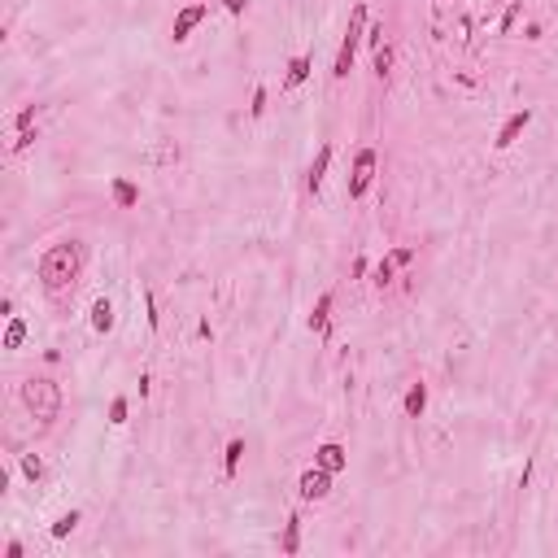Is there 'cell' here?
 <instances>
[{
  "mask_svg": "<svg viewBox=\"0 0 558 558\" xmlns=\"http://www.w3.org/2000/svg\"><path fill=\"white\" fill-rule=\"evenodd\" d=\"M79 271H83V249L74 240H61V244H48L44 257H40V284L53 301H65L79 284Z\"/></svg>",
  "mask_w": 558,
  "mask_h": 558,
  "instance_id": "cell-1",
  "label": "cell"
},
{
  "mask_svg": "<svg viewBox=\"0 0 558 558\" xmlns=\"http://www.w3.org/2000/svg\"><path fill=\"white\" fill-rule=\"evenodd\" d=\"M18 397H22V406L31 410L35 423H53L61 415V384L48 380V375H31V380H22Z\"/></svg>",
  "mask_w": 558,
  "mask_h": 558,
  "instance_id": "cell-2",
  "label": "cell"
},
{
  "mask_svg": "<svg viewBox=\"0 0 558 558\" xmlns=\"http://www.w3.org/2000/svg\"><path fill=\"white\" fill-rule=\"evenodd\" d=\"M362 40H367V5H353L349 26H344V40H340V53H336V65H332V79H349L353 53H358V44H362Z\"/></svg>",
  "mask_w": 558,
  "mask_h": 558,
  "instance_id": "cell-3",
  "label": "cell"
},
{
  "mask_svg": "<svg viewBox=\"0 0 558 558\" xmlns=\"http://www.w3.org/2000/svg\"><path fill=\"white\" fill-rule=\"evenodd\" d=\"M375 170H380V153H375V149H358V153H353L349 184H344L349 201H362V196L371 192V184H375Z\"/></svg>",
  "mask_w": 558,
  "mask_h": 558,
  "instance_id": "cell-4",
  "label": "cell"
},
{
  "mask_svg": "<svg viewBox=\"0 0 558 558\" xmlns=\"http://www.w3.org/2000/svg\"><path fill=\"white\" fill-rule=\"evenodd\" d=\"M297 493H301V502H323L327 493H332V471H323L319 463L305 467L301 480H297Z\"/></svg>",
  "mask_w": 558,
  "mask_h": 558,
  "instance_id": "cell-5",
  "label": "cell"
},
{
  "mask_svg": "<svg viewBox=\"0 0 558 558\" xmlns=\"http://www.w3.org/2000/svg\"><path fill=\"white\" fill-rule=\"evenodd\" d=\"M532 127V109H515L511 118L502 122V131H497V140H493V149H511V144L523 136V131Z\"/></svg>",
  "mask_w": 558,
  "mask_h": 558,
  "instance_id": "cell-6",
  "label": "cell"
},
{
  "mask_svg": "<svg viewBox=\"0 0 558 558\" xmlns=\"http://www.w3.org/2000/svg\"><path fill=\"white\" fill-rule=\"evenodd\" d=\"M205 13H209L205 5H188V9H179V13H175V26H170V40H175V44H184V40L192 35V31L205 22Z\"/></svg>",
  "mask_w": 558,
  "mask_h": 558,
  "instance_id": "cell-7",
  "label": "cell"
},
{
  "mask_svg": "<svg viewBox=\"0 0 558 558\" xmlns=\"http://www.w3.org/2000/svg\"><path fill=\"white\" fill-rule=\"evenodd\" d=\"M314 463H319L323 471H332V475H340L344 467H349V449H344L340 440H323V445L314 449Z\"/></svg>",
  "mask_w": 558,
  "mask_h": 558,
  "instance_id": "cell-8",
  "label": "cell"
},
{
  "mask_svg": "<svg viewBox=\"0 0 558 558\" xmlns=\"http://www.w3.org/2000/svg\"><path fill=\"white\" fill-rule=\"evenodd\" d=\"M332 292H319V301H314V310H310V332H319L323 340H332Z\"/></svg>",
  "mask_w": 558,
  "mask_h": 558,
  "instance_id": "cell-9",
  "label": "cell"
},
{
  "mask_svg": "<svg viewBox=\"0 0 558 558\" xmlns=\"http://www.w3.org/2000/svg\"><path fill=\"white\" fill-rule=\"evenodd\" d=\"M327 166H332V144H319V153H314V161H310V175H305V188L310 192H323V179H327Z\"/></svg>",
  "mask_w": 558,
  "mask_h": 558,
  "instance_id": "cell-10",
  "label": "cell"
},
{
  "mask_svg": "<svg viewBox=\"0 0 558 558\" xmlns=\"http://www.w3.org/2000/svg\"><path fill=\"white\" fill-rule=\"evenodd\" d=\"M109 192H113V205H118V209H136L140 205V188L131 184V179H122V175L109 179Z\"/></svg>",
  "mask_w": 558,
  "mask_h": 558,
  "instance_id": "cell-11",
  "label": "cell"
},
{
  "mask_svg": "<svg viewBox=\"0 0 558 558\" xmlns=\"http://www.w3.org/2000/svg\"><path fill=\"white\" fill-rule=\"evenodd\" d=\"M401 410H406V419H423V410H428V384H423V380L410 384V388H406Z\"/></svg>",
  "mask_w": 558,
  "mask_h": 558,
  "instance_id": "cell-12",
  "label": "cell"
},
{
  "mask_svg": "<svg viewBox=\"0 0 558 558\" xmlns=\"http://www.w3.org/2000/svg\"><path fill=\"white\" fill-rule=\"evenodd\" d=\"M113 323H118V319H113V305H109L105 297H96V301H92V332H96V336H109Z\"/></svg>",
  "mask_w": 558,
  "mask_h": 558,
  "instance_id": "cell-13",
  "label": "cell"
},
{
  "mask_svg": "<svg viewBox=\"0 0 558 558\" xmlns=\"http://www.w3.org/2000/svg\"><path fill=\"white\" fill-rule=\"evenodd\" d=\"M279 550H284V554H297L301 550V515H288L284 536H279Z\"/></svg>",
  "mask_w": 558,
  "mask_h": 558,
  "instance_id": "cell-14",
  "label": "cell"
},
{
  "mask_svg": "<svg viewBox=\"0 0 558 558\" xmlns=\"http://www.w3.org/2000/svg\"><path fill=\"white\" fill-rule=\"evenodd\" d=\"M240 458H244V440H227V449H223V475L227 480H236V471H240Z\"/></svg>",
  "mask_w": 558,
  "mask_h": 558,
  "instance_id": "cell-15",
  "label": "cell"
},
{
  "mask_svg": "<svg viewBox=\"0 0 558 558\" xmlns=\"http://www.w3.org/2000/svg\"><path fill=\"white\" fill-rule=\"evenodd\" d=\"M310 65H314L310 57H292V61H288V79H284V88H288V92H292V88H301L305 79H310Z\"/></svg>",
  "mask_w": 558,
  "mask_h": 558,
  "instance_id": "cell-16",
  "label": "cell"
},
{
  "mask_svg": "<svg viewBox=\"0 0 558 558\" xmlns=\"http://www.w3.org/2000/svg\"><path fill=\"white\" fill-rule=\"evenodd\" d=\"M79 519H83L79 511H61V515L53 519V528H48V532H53V541H65V536H70V532L79 528Z\"/></svg>",
  "mask_w": 558,
  "mask_h": 558,
  "instance_id": "cell-17",
  "label": "cell"
},
{
  "mask_svg": "<svg viewBox=\"0 0 558 558\" xmlns=\"http://www.w3.org/2000/svg\"><path fill=\"white\" fill-rule=\"evenodd\" d=\"M22 340H26V323L18 314H9V327H5V349H22Z\"/></svg>",
  "mask_w": 558,
  "mask_h": 558,
  "instance_id": "cell-18",
  "label": "cell"
},
{
  "mask_svg": "<svg viewBox=\"0 0 558 558\" xmlns=\"http://www.w3.org/2000/svg\"><path fill=\"white\" fill-rule=\"evenodd\" d=\"M18 463H22V475H26L31 484L44 480V458H40V454H18Z\"/></svg>",
  "mask_w": 558,
  "mask_h": 558,
  "instance_id": "cell-19",
  "label": "cell"
},
{
  "mask_svg": "<svg viewBox=\"0 0 558 558\" xmlns=\"http://www.w3.org/2000/svg\"><path fill=\"white\" fill-rule=\"evenodd\" d=\"M392 271H397V262H392V257H384L380 266L371 271V284H375V288H388V284H392Z\"/></svg>",
  "mask_w": 558,
  "mask_h": 558,
  "instance_id": "cell-20",
  "label": "cell"
},
{
  "mask_svg": "<svg viewBox=\"0 0 558 558\" xmlns=\"http://www.w3.org/2000/svg\"><path fill=\"white\" fill-rule=\"evenodd\" d=\"M371 65H375V74L384 79V74L392 70V48H388V44H380V48H375V53H371Z\"/></svg>",
  "mask_w": 558,
  "mask_h": 558,
  "instance_id": "cell-21",
  "label": "cell"
},
{
  "mask_svg": "<svg viewBox=\"0 0 558 558\" xmlns=\"http://www.w3.org/2000/svg\"><path fill=\"white\" fill-rule=\"evenodd\" d=\"M127 415H131V401H127V397H113V401H109V423H113V428H122Z\"/></svg>",
  "mask_w": 558,
  "mask_h": 558,
  "instance_id": "cell-22",
  "label": "cell"
},
{
  "mask_svg": "<svg viewBox=\"0 0 558 558\" xmlns=\"http://www.w3.org/2000/svg\"><path fill=\"white\" fill-rule=\"evenodd\" d=\"M266 105H271V92L266 88H253V101H249V118H262V113H266Z\"/></svg>",
  "mask_w": 558,
  "mask_h": 558,
  "instance_id": "cell-23",
  "label": "cell"
},
{
  "mask_svg": "<svg viewBox=\"0 0 558 558\" xmlns=\"http://www.w3.org/2000/svg\"><path fill=\"white\" fill-rule=\"evenodd\" d=\"M144 319H149V327L157 332V323H161V314H157V297H153V288H144Z\"/></svg>",
  "mask_w": 558,
  "mask_h": 558,
  "instance_id": "cell-24",
  "label": "cell"
},
{
  "mask_svg": "<svg viewBox=\"0 0 558 558\" xmlns=\"http://www.w3.org/2000/svg\"><path fill=\"white\" fill-rule=\"evenodd\" d=\"M362 44H367L371 53H375V48L384 44V22H367V40H362Z\"/></svg>",
  "mask_w": 558,
  "mask_h": 558,
  "instance_id": "cell-25",
  "label": "cell"
},
{
  "mask_svg": "<svg viewBox=\"0 0 558 558\" xmlns=\"http://www.w3.org/2000/svg\"><path fill=\"white\" fill-rule=\"evenodd\" d=\"M35 113H40V105H26V109L18 113V118H13V127H18V131H26V127H35Z\"/></svg>",
  "mask_w": 558,
  "mask_h": 558,
  "instance_id": "cell-26",
  "label": "cell"
},
{
  "mask_svg": "<svg viewBox=\"0 0 558 558\" xmlns=\"http://www.w3.org/2000/svg\"><path fill=\"white\" fill-rule=\"evenodd\" d=\"M388 257H392V262H397V266H410V262H415V257H419V249H410V244H401V249H392Z\"/></svg>",
  "mask_w": 558,
  "mask_h": 558,
  "instance_id": "cell-27",
  "label": "cell"
},
{
  "mask_svg": "<svg viewBox=\"0 0 558 558\" xmlns=\"http://www.w3.org/2000/svg\"><path fill=\"white\" fill-rule=\"evenodd\" d=\"M31 144H35V127H26V131H18V140H13V153H26Z\"/></svg>",
  "mask_w": 558,
  "mask_h": 558,
  "instance_id": "cell-28",
  "label": "cell"
},
{
  "mask_svg": "<svg viewBox=\"0 0 558 558\" xmlns=\"http://www.w3.org/2000/svg\"><path fill=\"white\" fill-rule=\"evenodd\" d=\"M519 13H523V5H511V9H506V18H502V35H511V26L519 22Z\"/></svg>",
  "mask_w": 558,
  "mask_h": 558,
  "instance_id": "cell-29",
  "label": "cell"
},
{
  "mask_svg": "<svg viewBox=\"0 0 558 558\" xmlns=\"http://www.w3.org/2000/svg\"><path fill=\"white\" fill-rule=\"evenodd\" d=\"M223 9L232 13V18H244V9H249V0H223Z\"/></svg>",
  "mask_w": 558,
  "mask_h": 558,
  "instance_id": "cell-30",
  "label": "cell"
},
{
  "mask_svg": "<svg viewBox=\"0 0 558 558\" xmlns=\"http://www.w3.org/2000/svg\"><path fill=\"white\" fill-rule=\"evenodd\" d=\"M541 35H545V31H541V22H528V26H523V40H532V44H536Z\"/></svg>",
  "mask_w": 558,
  "mask_h": 558,
  "instance_id": "cell-31",
  "label": "cell"
},
{
  "mask_svg": "<svg viewBox=\"0 0 558 558\" xmlns=\"http://www.w3.org/2000/svg\"><path fill=\"white\" fill-rule=\"evenodd\" d=\"M5 558H22V541H9V545H5Z\"/></svg>",
  "mask_w": 558,
  "mask_h": 558,
  "instance_id": "cell-32",
  "label": "cell"
}]
</instances>
